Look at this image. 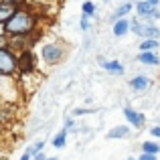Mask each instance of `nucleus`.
<instances>
[{
    "instance_id": "obj_1",
    "label": "nucleus",
    "mask_w": 160,
    "mask_h": 160,
    "mask_svg": "<svg viewBox=\"0 0 160 160\" xmlns=\"http://www.w3.org/2000/svg\"><path fill=\"white\" fill-rule=\"evenodd\" d=\"M37 27V14L27 6H18L16 12L8 18L4 24V35L6 37H20V35H31Z\"/></svg>"
},
{
    "instance_id": "obj_2",
    "label": "nucleus",
    "mask_w": 160,
    "mask_h": 160,
    "mask_svg": "<svg viewBox=\"0 0 160 160\" xmlns=\"http://www.w3.org/2000/svg\"><path fill=\"white\" fill-rule=\"evenodd\" d=\"M18 73V55L8 45H0V77H12Z\"/></svg>"
},
{
    "instance_id": "obj_3",
    "label": "nucleus",
    "mask_w": 160,
    "mask_h": 160,
    "mask_svg": "<svg viewBox=\"0 0 160 160\" xmlns=\"http://www.w3.org/2000/svg\"><path fill=\"white\" fill-rule=\"evenodd\" d=\"M65 45L59 43V41H51V43H45L41 47V59L45 61V65H57L65 59Z\"/></svg>"
},
{
    "instance_id": "obj_4",
    "label": "nucleus",
    "mask_w": 160,
    "mask_h": 160,
    "mask_svg": "<svg viewBox=\"0 0 160 160\" xmlns=\"http://www.w3.org/2000/svg\"><path fill=\"white\" fill-rule=\"evenodd\" d=\"M130 31H132L134 35L142 37V39H160V28L156 24H152L150 20L140 18V16L130 20Z\"/></svg>"
},
{
    "instance_id": "obj_5",
    "label": "nucleus",
    "mask_w": 160,
    "mask_h": 160,
    "mask_svg": "<svg viewBox=\"0 0 160 160\" xmlns=\"http://www.w3.org/2000/svg\"><path fill=\"white\" fill-rule=\"evenodd\" d=\"M35 71H37V59H35L32 49L18 53V73L31 75V73H35Z\"/></svg>"
},
{
    "instance_id": "obj_6",
    "label": "nucleus",
    "mask_w": 160,
    "mask_h": 160,
    "mask_svg": "<svg viewBox=\"0 0 160 160\" xmlns=\"http://www.w3.org/2000/svg\"><path fill=\"white\" fill-rule=\"evenodd\" d=\"M134 10H136V14L140 16V18H144V20H156L160 18V10L156 6H152L150 2H146V0H138L136 4H134Z\"/></svg>"
},
{
    "instance_id": "obj_7",
    "label": "nucleus",
    "mask_w": 160,
    "mask_h": 160,
    "mask_svg": "<svg viewBox=\"0 0 160 160\" xmlns=\"http://www.w3.org/2000/svg\"><path fill=\"white\" fill-rule=\"evenodd\" d=\"M124 118H126V122H128V126H132V128H136V130L144 128V124H146L144 113L136 112V109L130 108V106H126V108H124Z\"/></svg>"
},
{
    "instance_id": "obj_8",
    "label": "nucleus",
    "mask_w": 160,
    "mask_h": 160,
    "mask_svg": "<svg viewBox=\"0 0 160 160\" xmlns=\"http://www.w3.org/2000/svg\"><path fill=\"white\" fill-rule=\"evenodd\" d=\"M99 65H102V69H106L108 73H113V75H124V71H126V67L122 65V61H118V59L106 61V59L99 57Z\"/></svg>"
},
{
    "instance_id": "obj_9",
    "label": "nucleus",
    "mask_w": 160,
    "mask_h": 160,
    "mask_svg": "<svg viewBox=\"0 0 160 160\" xmlns=\"http://www.w3.org/2000/svg\"><path fill=\"white\" fill-rule=\"evenodd\" d=\"M138 63L148 65V67H158L160 65V57H158L156 51H140L138 53Z\"/></svg>"
},
{
    "instance_id": "obj_10",
    "label": "nucleus",
    "mask_w": 160,
    "mask_h": 160,
    "mask_svg": "<svg viewBox=\"0 0 160 160\" xmlns=\"http://www.w3.org/2000/svg\"><path fill=\"white\" fill-rule=\"evenodd\" d=\"M128 85L132 87L134 91H146L150 87V79L146 77V75H136V77H132L128 81Z\"/></svg>"
},
{
    "instance_id": "obj_11",
    "label": "nucleus",
    "mask_w": 160,
    "mask_h": 160,
    "mask_svg": "<svg viewBox=\"0 0 160 160\" xmlns=\"http://www.w3.org/2000/svg\"><path fill=\"white\" fill-rule=\"evenodd\" d=\"M16 8H18V6H14V4H10V2H4V0H0V24H6L8 18H10V16L16 12Z\"/></svg>"
},
{
    "instance_id": "obj_12",
    "label": "nucleus",
    "mask_w": 160,
    "mask_h": 160,
    "mask_svg": "<svg viewBox=\"0 0 160 160\" xmlns=\"http://www.w3.org/2000/svg\"><path fill=\"white\" fill-rule=\"evenodd\" d=\"M128 31H130V20H128V18L113 20V27H112V32H113V37H124Z\"/></svg>"
},
{
    "instance_id": "obj_13",
    "label": "nucleus",
    "mask_w": 160,
    "mask_h": 160,
    "mask_svg": "<svg viewBox=\"0 0 160 160\" xmlns=\"http://www.w3.org/2000/svg\"><path fill=\"white\" fill-rule=\"evenodd\" d=\"M130 136V126H116L108 132L109 140H122V138H128Z\"/></svg>"
},
{
    "instance_id": "obj_14",
    "label": "nucleus",
    "mask_w": 160,
    "mask_h": 160,
    "mask_svg": "<svg viewBox=\"0 0 160 160\" xmlns=\"http://www.w3.org/2000/svg\"><path fill=\"white\" fill-rule=\"evenodd\" d=\"M132 10H134V4L132 2H122L120 6L116 8V12H113V20H120V18H126L128 14H132Z\"/></svg>"
},
{
    "instance_id": "obj_15",
    "label": "nucleus",
    "mask_w": 160,
    "mask_h": 160,
    "mask_svg": "<svg viewBox=\"0 0 160 160\" xmlns=\"http://www.w3.org/2000/svg\"><path fill=\"white\" fill-rule=\"evenodd\" d=\"M67 134H69V132H67L65 128L59 130V132L53 136V142H51V144L55 146V148H65V146H67Z\"/></svg>"
},
{
    "instance_id": "obj_16",
    "label": "nucleus",
    "mask_w": 160,
    "mask_h": 160,
    "mask_svg": "<svg viewBox=\"0 0 160 160\" xmlns=\"http://www.w3.org/2000/svg\"><path fill=\"white\" fill-rule=\"evenodd\" d=\"M160 47V41L158 39H142L140 43V51H156V49Z\"/></svg>"
},
{
    "instance_id": "obj_17",
    "label": "nucleus",
    "mask_w": 160,
    "mask_h": 160,
    "mask_svg": "<svg viewBox=\"0 0 160 160\" xmlns=\"http://www.w3.org/2000/svg\"><path fill=\"white\" fill-rule=\"evenodd\" d=\"M142 152L146 154H160V144H156L154 140H146L142 144Z\"/></svg>"
},
{
    "instance_id": "obj_18",
    "label": "nucleus",
    "mask_w": 160,
    "mask_h": 160,
    "mask_svg": "<svg viewBox=\"0 0 160 160\" xmlns=\"http://www.w3.org/2000/svg\"><path fill=\"white\" fill-rule=\"evenodd\" d=\"M81 12L85 16H95V12H98V6H95L93 2H91V0H83V6H81Z\"/></svg>"
},
{
    "instance_id": "obj_19",
    "label": "nucleus",
    "mask_w": 160,
    "mask_h": 160,
    "mask_svg": "<svg viewBox=\"0 0 160 160\" xmlns=\"http://www.w3.org/2000/svg\"><path fill=\"white\" fill-rule=\"evenodd\" d=\"M43 148H45V142H43V140H39V142H35V144H32V146H31L28 150H31V154L35 156V154L43 152Z\"/></svg>"
},
{
    "instance_id": "obj_20",
    "label": "nucleus",
    "mask_w": 160,
    "mask_h": 160,
    "mask_svg": "<svg viewBox=\"0 0 160 160\" xmlns=\"http://www.w3.org/2000/svg\"><path fill=\"white\" fill-rule=\"evenodd\" d=\"M79 28H81V31H87V28H89V16H85V14L81 16V20H79Z\"/></svg>"
},
{
    "instance_id": "obj_21",
    "label": "nucleus",
    "mask_w": 160,
    "mask_h": 160,
    "mask_svg": "<svg viewBox=\"0 0 160 160\" xmlns=\"http://www.w3.org/2000/svg\"><path fill=\"white\" fill-rule=\"evenodd\" d=\"M8 43V37L4 35V24H0V45H6Z\"/></svg>"
},
{
    "instance_id": "obj_22",
    "label": "nucleus",
    "mask_w": 160,
    "mask_h": 160,
    "mask_svg": "<svg viewBox=\"0 0 160 160\" xmlns=\"http://www.w3.org/2000/svg\"><path fill=\"white\" fill-rule=\"evenodd\" d=\"M156 156H158V154H146V152H142L138 160H158Z\"/></svg>"
},
{
    "instance_id": "obj_23",
    "label": "nucleus",
    "mask_w": 160,
    "mask_h": 160,
    "mask_svg": "<svg viewBox=\"0 0 160 160\" xmlns=\"http://www.w3.org/2000/svg\"><path fill=\"white\" fill-rule=\"evenodd\" d=\"M73 124H75V122H73V118H65V130H67V132H69V130H73Z\"/></svg>"
},
{
    "instance_id": "obj_24",
    "label": "nucleus",
    "mask_w": 160,
    "mask_h": 160,
    "mask_svg": "<svg viewBox=\"0 0 160 160\" xmlns=\"http://www.w3.org/2000/svg\"><path fill=\"white\" fill-rule=\"evenodd\" d=\"M85 113H89V109H85V108H77V109L73 112V116L77 118V116H85Z\"/></svg>"
},
{
    "instance_id": "obj_25",
    "label": "nucleus",
    "mask_w": 160,
    "mask_h": 160,
    "mask_svg": "<svg viewBox=\"0 0 160 160\" xmlns=\"http://www.w3.org/2000/svg\"><path fill=\"white\" fill-rule=\"evenodd\" d=\"M4 2H10V4H14V6H24L27 0H4Z\"/></svg>"
},
{
    "instance_id": "obj_26",
    "label": "nucleus",
    "mask_w": 160,
    "mask_h": 160,
    "mask_svg": "<svg viewBox=\"0 0 160 160\" xmlns=\"http://www.w3.org/2000/svg\"><path fill=\"white\" fill-rule=\"evenodd\" d=\"M150 132H152V136H154V138H160V126H154Z\"/></svg>"
},
{
    "instance_id": "obj_27",
    "label": "nucleus",
    "mask_w": 160,
    "mask_h": 160,
    "mask_svg": "<svg viewBox=\"0 0 160 160\" xmlns=\"http://www.w3.org/2000/svg\"><path fill=\"white\" fill-rule=\"evenodd\" d=\"M31 158H32V154H31V150H27V152H24V154H22V156H20L18 160H31Z\"/></svg>"
},
{
    "instance_id": "obj_28",
    "label": "nucleus",
    "mask_w": 160,
    "mask_h": 160,
    "mask_svg": "<svg viewBox=\"0 0 160 160\" xmlns=\"http://www.w3.org/2000/svg\"><path fill=\"white\" fill-rule=\"evenodd\" d=\"M32 158H35V160H47V158H45V154H43V152L35 154V156H32Z\"/></svg>"
},
{
    "instance_id": "obj_29",
    "label": "nucleus",
    "mask_w": 160,
    "mask_h": 160,
    "mask_svg": "<svg viewBox=\"0 0 160 160\" xmlns=\"http://www.w3.org/2000/svg\"><path fill=\"white\" fill-rule=\"evenodd\" d=\"M146 2H150V4H152V6H156V8H158V4H160V0H146Z\"/></svg>"
},
{
    "instance_id": "obj_30",
    "label": "nucleus",
    "mask_w": 160,
    "mask_h": 160,
    "mask_svg": "<svg viewBox=\"0 0 160 160\" xmlns=\"http://www.w3.org/2000/svg\"><path fill=\"white\" fill-rule=\"evenodd\" d=\"M47 160H59V158H57V156H49Z\"/></svg>"
},
{
    "instance_id": "obj_31",
    "label": "nucleus",
    "mask_w": 160,
    "mask_h": 160,
    "mask_svg": "<svg viewBox=\"0 0 160 160\" xmlns=\"http://www.w3.org/2000/svg\"><path fill=\"white\" fill-rule=\"evenodd\" d=\"M128 160H138V158H128Z\"/></svg>"
},
{
    "instance_id": "obj_32",
    "label": "nucleus",
    "mask_w": 160,
    "mask_h": 160,
    "mask_svg": "<svg viewBox=\"0 0 160 160\" xmlns=\"http://www.w3.org/2000/svg\"><path fill=\"white\" fill-rule=\"evenodd\" d=\"M124 2H126V0H124Z\"/></svg>"
}]
</instances>
